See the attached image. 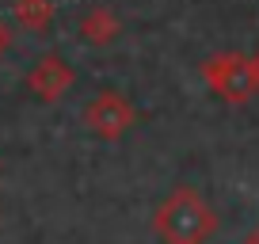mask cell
Returning a JSON list of instances; mask_svg holds the SVG:
<instances>
[{
	"label": "cell",
	"instance_id": "cell-1",
	"mask_svg": "<svg viewBox=\"0 0 259 244\" xmlns=\"http://www.w3.org/2000/svg\"><path fill=\"white\" fill-rule=\"evenodd\" d=\"M213 225H218L213 210L191 187H179L164 202V210L156 214V229L168 244H202L213 233Z\"/></svg>",
	"mask_w": 259,
	"mask_h": 244
},
{
	"label": "cell",
	"instance_id": "cell-2",
	"mask_svg": "<svg viewBox=\"0 0 259 244\" xmlns=\"http://www.w3.org/2000/svg\"><path fill=\"white\" fill-rule=\"evenodd\" d=\"M206 80L221 92L225 99H248L255 92V80H251V69H248V57H213L210 65L202 69Z\"/></svg>",
	"mask_w": 259,
	"mask_h": 244
},
{
	"label": "cell",
	"instance_id": "cell-3",
	"mask_svg": "<svg viewBox=\"0 0 259 244\" xmlns=\"http://www.w3.org/2000/svg\"><path fill=\"white\" fill-rule=\"evenodd\" d=\"M130 122H134V111H130V103L118 96V92H99V96L92 99L88 126L96 134H103V138H118Z\"/></svg>",
	"mask_w": 259,
	"mask_h": 244
},
{
	"label": "cell",
	"instance_id": "cell-4",
	"mask_svg": "<svg viewBox=\"0 0 259 244\" xmlns=\"http://www.w3.org/2000/svg\"><path fill=\"white\" fill-rule=\"evenodd\" d=\"M69 80H73V73L65 69L61 57H42L38 65H34V73L27 76V84H31V92L38 99H57L69 88Z\"/></svg>",
	"mask_w": 259,
	"mask_h": 244
},
{
	"label": "cell",
	"instance_id": "cell-5",
	"mask_svg": "<svg viewBox=\"0 0 259 244\" xmlns=\"http://www.w3.org/2000/svg\"><path fill=\"white\" fill-rule=\"evenodd\" d=\"M114 31H118V19H114L107 8H92L88 16L80 19V34L88 42H96V46H99V42H111Z\"/></svg>",
	"mask_w": 259,
	"mask_h": 244
},
{
	"label": "cell",
	"instance_id": "cell-6",
	"mask_svg": "<svg viewBox=\"0 0 259 244\" xmlns=\"http://www.w3.org/2000/svg\"><path fill=\"white\" fill-rule=\"evenodd\" d=\"M16 19L23 27L42 31V27L54 19V4H50V0H19V4H16Z\"/></svg>",
	"mask_w": 259,
	"mask_h": 244
},
{
	"label": "cell",
	"instance_id": "cell-7",
	"mask_svg": "<svg viewBox=\"0 0 259 244\" xmlns=\"http://www.w3.org/2000/svg\"><path fill=\"white\" fill-rule=\"evenodd\" d=\"M8 46H12V31H8V23L0 19V54H4Z\"/></svg>",
	"mask_w": 259,
	"mask_h": 244
},
{
	"label": "cell",
	"instance_id": "cell-8",
	"mask_svg": "<svg viewBox=\"0 0 259 244\" xmlns=\"http://www.w3.org/2000/svg\"><path fill=\"white\" fill-rule=\"evenodd\" d=\"M248 69H251V80H255V88H259V54L248 61Z\"/></svg>",
	"mask_w": 259,
	"mask_h": 244
},
{
	"label": "cell",
	"instance_id": "cell-9",
	"mask_svg": "<svg viewBox=\"0 0 259 244\" xmlns=\"http://www.w3.org/2000/svg\"><path fill=\"white\" fill-rule=\"evenodd\" d=\"M248 244H259V225H255V233L248 236Z\"/></svg>",
	"mask_w": 259,
	"mask_h": 244
}]
</instances>
